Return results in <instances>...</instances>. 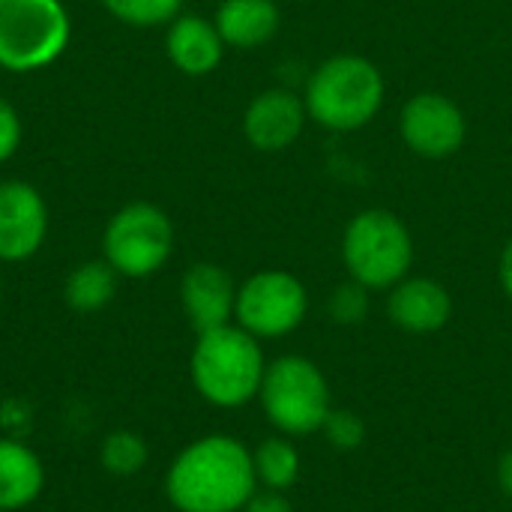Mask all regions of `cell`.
I'll return each mask as SVG.
<instances>
[{
	"instance_id": "6da1fadb",
	"label": "cell",
	"mask_w": 512,
	"mask_h": 512,
	"mask_svg": "<svg viewBox=\"0 0 512 512\" xmlns=\"http://www.w3.org/2000/svg\"><path fill=\"white\" fill-rule=\"evenodd\" d=\"M258 489L252 453L231 435L189 444L168 468L165 492L180 512H240Z\"/></svg>"
},
{
	"instance_id": "7a4b0ae2",
	"label": "cell",
	"mask_w": 512,
	"mask_h": 512,
	"mask_svg": "<svg viewBox=\"0 0 512 512\" xmlns=\"http://www.w3.org/2000/svg\"><path fill=\"white\" fill-rule=\"evenodd\" d=\"M384 75L360 54H336L324 60L306 81V111L324 129L357 132L372 123L384 105Z\"/></svg>"
},
{
	"instance_id": "3957f363",
	"label": "cell",
	"mask_w": 512,
	"mask_h": 512,
	"mask_svg": "<svg viewBox=\"0 0 512 512\" xmlns=\"http://www.w3.org/2000/svg\"><path fill=\"white\" fill-rule=\"evenodd\" d=\"M264 354L252 333L240 324H225L198 333L189 375L195 390L216 408H240L252 402L264 381Z\"/></svg>"
},
{
	"instance_id": "277c9868",
	"label": "cell",
	"mask_w": 512,
	"mask_h": 512,
	"mask_svg": "<svg viewBox=\"0 0 512 512\" xmlns=\"http://www.w3.org/2000/svg\"><path fill=\"white\" fill-rule=\"evenodd\" d=\"M342 261L363 288L390 291L411 273L414 237L393 210H360L345 228Z\"/></svg>"
},
{
	"instance_id": "5b68a950",
	"label": "cell",
	"mask_w": 512,
	"mask_h": 512,
	"mask_svg": "<svg viewBox=\"0 0 512 512\" xmlns=\"http://www.w3.org/2000/svg\"><path fill=\"white\" fill-rule=\"evenodd\" d=\"M72 39L63 0H0V69L39 72L57 63Z\"/></svg>"
},
{
	"instance_id": "8992f818",
	"label": "cell",
	"mask_w": 512,
	"mask_h": 512,
	"mask_svg": "<svg viewBox=\"0 0 512 512\" xmlns=\"http://www.w3.org/2000/svg\"><path fill=\"white\" fill-rule=\"evenodd\" d=\"M258 399L267 420L282 435L321 432L330 414V384L324 372L297 354L279 357L264 369Z\"/></svg>"
},
{
	"instance_id": "52a82bcc",
	"label": "cell",
	"mask_w": 512,
	"mask_h": 512,
	"mask_svg": "<svg viewBox=\"0 0 512 512\" xmlns=\"http://www.w3.org/2000/svg\"><path fill=\"white\" fill-rule=\"evenodd\" d=\"M102 252L117 276H153L174 252V225L162 207L150 201H132L108 219Z\"/></svg>"
},
{
	"instance_id": "ba28073f",
	"label": "cell",
	"mask_w": 512,
	"mask_h": 512,
	"mask_svg": "<svg viewBox=\"0 0 512 512\" xmlns=\"http://www.w3.org/2000/svg\"><path fill=\"white\" fill-rule=\"evenodd\" d=\"M306 312V285L288 270H261L237 288L234 318L255 339H282L294 333Z\"/></svg>"
},
{
	"instance_id": "9c48e42d",
	"label": "cell",
	"mask_w": 512,
	"mask_h": 512,
	"mask_svg": "<svg viewBox=\"0 0 512 512\" xmlns=\"http://www.w3.org/2000/svg\"><path fill=\"white\" fill-rule=\"evenodd\" d=\"M399 132L411 153L423 159H447L462 150L468 135L465 111L444 93H417L402 105Z\"/></svg>"
},
{
	"instance_id": "30bf717a",
	"label": "cell",
	"mask_w": 512,
	"mask_h": 512,
	"mask_svg": "<svg viewBox=\"0 0 512 512\" xmlns=\"http://www.w3.org/2000/svg\"><path fill=\"white\" fill-rule=\"evenodd\" d=\"M48 237V204L27 180L0 183V261L21 264L33 258Z\"/></svg>"
},
{
	"instance_id": "8fae6325",
	"label": "cell",
	"mask_w": 512,
	"mask_h": 512,
	"mask_svg": "<svg viewBox=\"0 0 512 512\" xmlns=\"http://www.w3.org/2000/svg\"><path fill=\"white\" fill-rule=\"evenodd\" d=\"M309 111L303 96L288 87H270L258 93L243 114V135L261 153L288 150L306 129Z\"/></svg>"
},
{
	"instance_id": "7c38bea8",
	"label": "cell",
	"mask_w": 512,
	"mask_h": 512,
	"mask_svg": "<svg viewBox=\"0 0 512 512\" xmlns=\"http://www.w3.org/2000/svg\"><path fill=\"white\" fill-rule=\"evenodd\" d=\"M180 303L195 333H207L231 324L237 306V285L231 273L219 264L198 261L180 279Z\"/></svg>"
},
{
	"instance_id": "4fadbf2b",
	"label": "cell",
	"mask_w": 512,
	"mask_h": 512,
	"mask_svg": "<svg viewBox=\"0 0 512 512\" xmlns=\"http://www.w3.org/2000/svg\"><path fill=\"white\" fill-rule=\"evenodd\" d=\"M387 315L405 333H438L447 327L453 315V297L441 282L429 276H405L399 285L390 288Z\"/></svg>"
},
{
	"instance_id": "5bb4252c",
	"label": "cell",
	"mask_w": 512,
	"mask_h": 512,
	"mask_svg": "<svg viewBox=\"0 0 512 512\" xmlns=\"http://www.w3.org/2000/svg\"><path fill=\"white\" fill-rule=\"evenodd\" d=\"M225 39L216 27V21L204 15H177L168 24L165 33V54L174 69H180L189 78L210 75L222 57H225Z\"/></svg>"
},
{
	"instance_id": "9a60e30c",
	"label": "cell",
	"mask_w": 512,
	"mask_h": 512,
	"mask_svg": "<svg viewBox=\"0 0 512 512\" xmlns=\"http://www.w3.org/2000/svg\"><path fill=\"white\" fill-rule=\"evenodd\" d=\"M213 21L228 48L252 51L279 33V6L276 0H222Z\"/></svg>"
},
{
	"instance_id": "2e32d148",
	"label": "cell",
	"mask_w": 512,
	"mask_h": 512,
	"mask_svg": "<svg viewBox=\"0 0 512 512\" xmlns=\"http://www.w3.org/2000/svg\"><path fill=\"white\" fill-rule=\"evenodd\" d=\"M45 468L33 450L18 441L0 438V510H24L39 498Z\"/></svg>"
},
{
	"instance_id": "e0dca14e",
	"label": "cell",
	"mask_w": 512,
	"mask_h": 512,
	"mask_svg": "<svg viewBox=\"0 0 512 512\" xmlns=\"http://www.w3.org/2000/svg\"><path fill=\"white\" fill-rule=\"evenodd\" d=\"M117 294V270L102 258V261H84L78 264L66 285H63V297L75 312H99L105 309Z\"/></svg>"
},
{
	"instance_id": "ac0fdd59",
	"label": "cell",
	"mask_w": 512,
	"mask_h": 512,
	"mask_svg": "<svg viewBox=\"0 0 512 512\" xmlns=\"http://www.w3.org/2000/svg\"><path fill=\"white\" fill-rule=\"evenodd\" d=\"M255 477L264 489L285 492L300 477V453L288 438H267L252 453Z\"/></svg>"
},
{
	"instance_id": "d6986e66",
	"label": "cell",
	"mask_w": 512,
	"mask_h": 512,
	"mask_svg": "<svg viewBox=\"0 0 512 512\" xmlns=\"http://www.w3.org/2000/svg\"><path fill=\"white\" fill-rule=\"evenodd\" d=\"M102 6L120 24H126V27H144L147 30V27L171 24L180 15L183 0H102Z\"/></svg>"
},
{
	"instance_id": "ffe728a7",
	"label": "cell",
	"mask_w": 512,
	"mask_h": 512,
	"mask_svg": "<svg viewBox=\"0 0 512 512\" xmlns=\"http://www.w3.org/2000/svg\"><path fill=\"white\" fill-rule=\"evenodd\" d=\"M147 462V444L135 432H114L102 444V465L108 474L132 477Z\"/></svg>"
},
{
	"instance_id": "44dd1931",
	"label": "cell",
	"mask_w": 512,
	"mask_h": 512,
	"mask_svg": "<svg viewBox=\"0 0 512 512\" xmlns=\"http://www.w3.org/2000/svg\"><path fill=\"white\" fill-rule=\"evenodd\" d=\"M321 432H324L327 444L336 453H354L366 441V423H363V417L357 411H348V408H330Z\"/></svg>"
},
{
	"instance_id": "7402d4cb",
	"label": "cell",
	"mask_w": 512,
	"mask_h": 512,
	"mask_svg": "<svg viewBox=\"0 0 512 512\" xmlns=\"http://www.w3.org/2000/svg\"><path fill=\"white\" fill-rule=\"evenodd\" d=\"M327 309H330V318H333L336 324L354 327V324H360V321L369 315V288H363L360 282L351 279V282L339 285V288L330 294Z\"/></svg>"
},
{
	"instance_id": "603a6c76",
	"label": "cell",
	"mask_w": 512,
	"mask_h": 512,
	"mask_svg": "<svg viewBox=\"0 0 512 512\" xmlns=\"http://www.w3.org/2000/svg\"><path fill=\"white\" fill-rule=\"evenodd\" d=\"M21 135H24V126H21V117H18L15 105L0 96V165L9 162L18 153Z\"/></svg>"
},
{
	"instance_id": "cb8c5ba5",
	"label": "cell",
	"mask_w": 512,
	"mask_h": 512,
	"mask_svg": "<svg viewBox=\"0 0 512 512\" xmlns=\"http://www.w3.org/2000/svg\"><path fill=\"white\" fill-rule=\"evenodd\" d=\"M243 512H294V507H291V501H288L282 492H276V489H264V492L255 489V495L249 498V504L243 507Z\"/></svg>"
},
{
	"instance_id": "d4e9b609",
	"label": "cell",
	"mask_w": 512,
	"mask_h": 512,
	"mask_svg": "<svg viewBox=\"0 0 512 512\" xmlns=\"http://www.w3.org/2000/svg\"><path fill=\"white\" fill-rule=\"evenodd\" d=\"M498 279H501L504 294L512 300V240H507V246H504V252H501V261H498Z\"/></svg>"
},
{
	"instance_id": "484cf974",
	"label": "cell",
	"mask_w": 512,
	"mask_h": 512,
	"mask_svg": "<svg viewBox=\"0 0 512 512\" xmlns=\"http://www.w3.org/2000/svg\"><path fill=\"white\" fill-rule=\"evenodd\" d=\"M498 486H501V492L512 501V450L504 453L501 462H498Z\"/></svg>"
}]
</instances>
